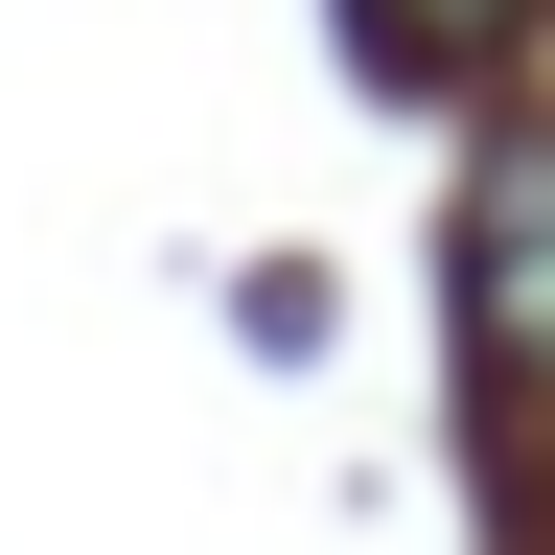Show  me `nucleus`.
I'll use <instances>...</instances> for the list:
<instances>
[{
  "label": "nucleus",
  "mask_w": 555,
  "mask_h": 555,
  "mask_svg": "<svg viewBox=\"0 0 555 555\" xmlns=\"http://www.w3.org/2000/svg\"><path fill=\"white\" fill-rule=\"evenodd\" d=\"M463 347L555 393V139H486V185H463Z\"/></svg>",
  "instance_id": "f257e3e1"
},
{
  "label": "nucleus",
  "mask_w": 555,
  "mask_h": 555,
  "mask_svg": "<svg viewBox=\"0 0 555 555\" xmlns=\"http://www.w3.org/2000/svg\"><path fill=\"white\" fill-rule=\"evenodd\" d=\"M371 24H393L416 69H440V47H486V24H509V0H371Z\"/></svg>",
  "instance_id": "f03ea898"
}]
</instances>
